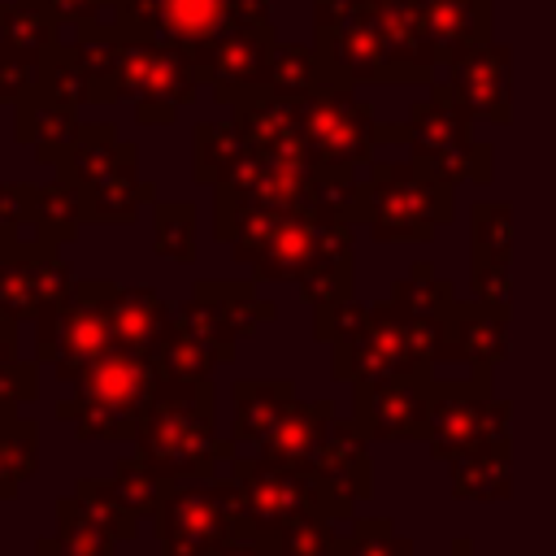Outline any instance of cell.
<instances>
[{
  "instance_id": "cell-55",
  "label": "cell",
  "mask_w": 556,
  "mask_h": 556,
  "mask_svg": "<svg viewBox=\"0 0 556 556\" xmlns=\"http://www.w3.org/2000/svg\"><path fill=\"white\" fill-rule=\"evenodd\" d=\"M17 326H22V321H9V317H0V369H13V365L22 361Z\"/></svg>"
},
{
  "instance_id": "cell-21",
  "label": "cell",
  "mask_w": 556,
  "mask_h": 556,
  "mask_svg": "<svg viewBox=\"0 0 556 556\" xmlns=\"http://www.w3.org/2000/svg\"><path fill=\"white\" fill-rule=\"evenodd\" d=\"M313 473H321L326 482L343 486L356 504L374 495V460H369V439L352 417H334V426L326 430L321 447L313 452V460L304 465Z\"/></svg>"
},
{
  "instance_id": "cell-9",
  "label": "cell",
  "mask_w": 556,
  "mask_h": 556,
  "mask_svg": "<svg viewBox=\"0 0 556 556\" xmlns=\"http://www.w3.org/2000/svg\"><path fill=\"white\" fill-rule=\"evenodd\" d=\"M426 447L447 465L469 452L508 447V400L491 395V374H473L469 382H434Z\"/></svg>"
},
{
  "instance_id": "cell-53",
  "label": "cell",
  "mask_w": 556,
  "mask_h": 556,
  "mask_svg": "<svg viewBox=\"0 0 556 556\" xmlns=\"http://www.w3.org/2000/svg\"><path fill=\"white\" fill-rule=\"evenodd\" d=\"M278 552V534H252V530H239L230 534L213 556H274Z\"/></svg>"
},
{
  "instance_id": "cell-33",
  "label": "cell",
  "mask_w": 556,
  "mask_h": 556,
  "mask_svg": "<svg viewBox=\"0 0 556 556\" xmlns=\"http://www.w3.org/2000/svg\"><path fill=\"white\" fill-rule=\"evenodd\" d=\"M56 30H61V22L43 0L0 4V43L22 52V56H30V61H43V52L61 39Z\"/></svg>"
},
{
  "instance_id": "cell-24",
  "label": "cell",
  "mask_w": 556,
  "mask_h": 556,
  "mask_svg": "<svg viewBox=\"0 0 556 556\" xmlns=\"http://www.w3.org/2000/svg\"><path fill=\"white\" fill-rule=\"evenodd\" d=\"M230 400H235L230 439H235L239 447H256V443L278 426V417L291 408L295 382H291V378H239V382L230 387Z\"/></svg>"
},
{
  "instance_id": "cell-43",
  "label": "cell",
  "mask_w": 556,
  "mask_h": 556,
  "mask_svg": "<svg viewBox=\"0 0 556 556\" xmlns=\"http://www.w3.org/2000/svg\"><path fill=\"white\" fill-rule=\"evenodd\" d=\"M74 500L117 539V543H126V539H135L139 534V517L117 500V491H113V482H104V478H78L74 486Z\"/></svg>"
},
{
  "instance_id": "cell-15",
  "label": "cell",
  "mask_w": 556,
  "mask_h": 556,
  "mask_svg": "<svg viewBox=\"0 0 556 556\" xmlns=\"http://www.w3.org/2000/svg\"><path fill=\"white\" fill-rule=\"evenodd\" d=\"M274 26H235L226 30L200 70L204 87L213 91L217 104H235L239 96L265 87L269 78V56H274Z\"/></svg>"
},
{
  "instance_id": "cell-22",
  "label": "cell",
  "mask_w": 556,
  "mask_h": 556,
  "mask_svg": "<svg viewBox=\"0 0 556 556\" xmlns=\"http://www.w3.org/2000/svg\"><path fill=\"white\" fill-rule=\"evenodd\" d=\"M330 426H334V400H326V395L321 400H300L295 395L291 408L278 417V426L252 452L274 460V465H308Z\"/></svg>"
},
{
  "instance_id": "cell-58",
  "label": "cell",
  "mask_w": 556,
  "mask_h": 556,
  "mask_svg": "<svg viewBox=\"0 0 556 556\" xmlns=\"http://www.w3.org/2000/svg\"><path fill=\"white\" fill-rule=\"evenodd\" d=\"M0 4H13V0H0Z\"/></svg>"
},
{
  "instance_id": "cell-59",
  "label": "cell",
  "mask_w": 556,
  "mask_h": 556,
  "mask_svg": "<svg viewBox=\"0 0 556 556\" xmlns=\"http://www.w3.org/2000/svg\"><path fill=\"white\" fill-rule=\"evenodd\" d=\"M0 56H4V43H0Z\"/></svg>"
},
{
  "instance_id": "cell-39",
  "label": "cell",
  "mask_w": 556,
  "mask_h": 556,
  "mask_svg": "<svg viewBox=\"0 0 556 556\" xmlns=\"http://www.w3.org/2000/svg\"><path fill=\"white\" fill-rule=\"evenodd\" d=\"M113 491H117V500L135 513V517H143V521H152L156 517V508H161V500H165V491L174 486V482H165L139 452H130V456H117V465H113Z\"/></svg>"
},
{
  "instance_id": "cell-4",
  "label": "cell",
  "mask_w": 556,
  "mask_h": 556,
  "mask_svg": "<svg viewBox=\"0 0 556 556\" xmlns=\"http://www.w3.org/2000/svg\"><path fill=\"white\" fill-rule=\"evenodd\" d=\"M230 473L239 482V530L252 534H278L300 517L352 521L356 513V500L343 486L304 465H274L256 452H239L230 460Z\"/></svg>"
},
{
  "instance_id": "cell-48",
  "label": "cell",
  "mask_w": 556,
  "mask_h": 556,
  "mask_svg": "<svg viewBox=\"0 0 556 556\" xmlns=\"http://www.w3.org/2000/svg\"><path fill=\"white\" fill-rule=\"evenodd\" d=\"M339 521L334 517H300L278 530V552L274 556H334L339 547Z\"/></svg>"
},
{
  "instance_id": "cell-35",
  "label": "cell",
  "mask_w": 556,
  "mask_h": 556,
  "mask_svg": "<svg viewBox=\"0 0 556 556\" xmlns=\"http://www.w3.org/2000/svg\"><path fill=\"white\" fill-rule=\"evenodd\" d=\"M513 491V460L508 447H486L452 460V495L456 500H508Z\"/></svg>"
},
{
  "instance_id": "cell-50",
  "label": "cell",
  "mask_w": 556,
  "mask_h": 556,
  "mask_svg": "<svg viewBox=\"0 0 556 556\" xmlns=\"http://www.w3.org/2000/svg\"><path fill=\"white\" fill-rule=\"evenodd\" d=\"M365 317H369V308H365V304H356V300H339V304L313 308V339L334 348V343L352 339V334L365 326Z\"/></svg>"
},
{
  "instance_id": "cell-36",
  "label": "cell",
  "mask_w": 556,
  "mask_h": 556,
  "mask_svg": "<svg viewBox=\"0 0 556 556\" xmlns=\"http://www.w3.org/2000/svg\"><path fill=\"white\" fill-rule=\"evenodd\" d=\"M195 230H200V217H195L191 200H156L152 204V248L161 261L195 265V252H200Z\"/></svg>"
},
{
  "instance_id": "cell-34",
  "label": "cell",
  "mask_w": 556,
  "mask_h": 556,
  "mask_svg": "<svg viewBox=\"0 0 556 556\" xmlns=\"http://www.w3.org/2000/svg\"><path fill=\"white\" fill-rule=\"evenodd\" d=\"M35 226L48 243H74L78 230L87 226V200H83V187L65 182V178H52V182H39L35 187Z\"/></svg>"
},
{
  "instance_id": "cell-49",
  "label": "cell",
  "mask_w": 556,
  "mask_h": 556,
  "mask_svg": "<svg viewBox=\"0 0 556 556\" xmlns=\"http://www.w3.org/2000/svg\"><path fill=\"white\" fill-rule=\"evenodd\" d=\"M0 317H9V321H35L39 317V295H35L26 265L4 261V256H0Z\"/></svg>"
},
{
  "instance_id": "cell-41",
  "label": "cell",
  "mask_w": 556,
  "mask_h": 556,
  "mask_svg": "<svg viewBox=\"0 0 556 556\" xmlns=\"http://www.w3.org/2000/svg\"><path fill=\"white\" fill-rule=\"evenodd\" d=\"M174 321H178L182 330H191L195 339L213 343V348L222 352V361H226V365L235 361L239 334H235V326H230V317H226V308H222L217 300H208V295L191 291L187 300H178V304H174Z\"/></svg>"
},
{
  "instance_id": "cell-47",
  "label": "cell",
  "mask_w": 556,
  "mask_h": 556,
  "mask_svg": "<svg viewBox=\"0 0 556 556\" xmlns=\"http://www.w3.org/2000/svg\"><path fill=\"white\" fill-rule=\"evenodd\" d=\"M513 256V208L504 200L473 204V261H508Z\"/></svg>"
},
{
  "instance_id": "cell-30",
  "label": "cell",
  "mask_w": 556,
  "mask_h": 556,
  "mask_svg": "<svg viewBox=\"0 0 556 556\" xmlns=\"http://www.w3.org/2000/svg\"><path fill=\"white\" fill-rule=\"evenodd\" d=\"M35 556H117V539L70 491L56 500V530L35 539Z\"/></svg>"
},
{
  "instance_id": "cell-54",
  "label": "cell",
  "mask_w": 556,
  "mask_h": 556,
  "mask_svg": "<svg viewBox=\"0 0 556 556\" xmlns=\"http://www.w3.org/2000/svg\"><path fill=\"white\" fill-rule=\"evenodd\" d=\"M43 4L56 13L61 26H87V22H96L100 9H104V0H43Z\"/></svg>"
},
{
  "instance_id": "cell-17",
  "label": "cell",
  "mask_w": 556,
  "mask_h": 556,
  "mask_svg": "<svg viewBox=\"0 0 556 556\" xmlns=\"http://www.w3.org/2000/svg\"><path fill=\"white\" fill-rule=\"evenodd\" d=\"M508 356V313L482 300H456L443 317V356L469 365L473 374H491Z\"/></svg>"
},
{
  "instance_id": "cell-5",
  "label": "cell",
  "mask_w": 556,
  "mask_h": 556,
  "mask_svg": "<svg viewBox=\"0 0 556 556\" xmlns=\"http://www.w3.org/2000/svg\"><path fill=\"white\" fill-rule=\"evenodd\" d=\"M452 187L417 169V161H369L361 226L378 243H426L434 226L452 222Z\"/></svg>"
},
{
  "instance_id": "cell-40",
  "label": "cell",
  "mask_w": 556,
  "mask_h": 556,
  "mask_svg": "<svg viewBox=\"0 0 556 556\" xmlns=\"http://www.w3.org/2000/svg\"><path fill=\"white\" fill-rule=\"evenodd\" d=\"M321 83H326V70H321L317 48H308V43H274L269 78H265L269 91L304 100V96H308L313 87H321Z\"/></svg>"
},
{
  "instance_id": "cell-11",
  "label": "cell",
  "mask_w": 556,
  "mask_h": 556,
  "mask_svg": "<svg viewBox=\"0 0 556 556\" xmlns=\"http://www.w3.org/2000/svg\"><path fill=\"white\" fill-rule=\"evenodd\" d=\"M195 65L174 52L161 39H126L122 48V91L135 104V117L143 126H169L178 109H187L200 96Z\"/></svg>"
},
{
  "instance_id": "cell-26",
  "label": "cell",
  "mask_w": 556,
  "mask_h": 556,
  "mask_svg": "<svg viewBox=\"0 0 556 556\" xmlns=\"http://www.w3.org/2000/svg\"><path fill=\"white\" fill-rule=\"evenodd\" d=\"M135 156H139L135 143L117 139V126H113V122H83L78 143H74V148L61 156V165H56V178H65V182H74V187H91L96 178L113 174L117 165H130Z\"/></svg>"
},
{
  "instance_id": "cell-8",
  "label": "cell",
  "mask_w": 556,
  "mask_h": 556,
  "mask_svg": "<svg viewBox=\"0 0 556 556\" xmlns=\"http://www.w3.org/2000/svg\"><path fill=\"white\" fill-rule=\"evenodd\" d=\"M313 48L334 83H391V52L374 0H313Z\"/></svg>"
},
{
  "instance_id": "cell-29",
  "label": "cell",
  "mask_w": 556,
  "mask_h": 556,
  "mask_svg": "<svg viewBox=\"0 0 556 556\" xmlns=\"http://www.w3.org/2000/svg\"><path fill=\"white\" fill-rule=\"evenodd\" d=\"M83 200H87V222L126 226V222L139 217V208L156 204V182L139 178V169L130 161V165H117L113 174L96 178L91 187H83Z\"/></svg>"
},
{
  "instance_id": "cell-31",
  "label": "cell",
  "mask_w": 556,
  "mask_h": 556,
  "mask_svg": "<svg viewBox=\"0 0 556 556\" xmlns=\"http://www.w3.org/2000/svg\"><path fill=\"white\" fill-rule=\"evenodd\" d=\"M152 361H156V369H161V382H174V387H208V382H213V369L226 365L213 343L195 339V334L182 330L178 321H174L169 334L156 343Z\"/></svg>"
},
{
  "instance_id": "cell-25",
  "label": "cell",
  "mask_w": 556,
  "mask_h": 556,
  "mask_svg": "<svg viewBox=\"0 0 556 556\" xmlns=\"http://www.w3.org/2000/svg\"><path fill=\"white\" fill-rule=\"evenodd\" d=\"M421 4H426V30L439 65L491 39V0H421Z\"/></svg>"
},
{
  "instance_id": "cell-42",
  "label": "cell",
  "mask_w": 556,
  "mask_h": 556,
  "mask_svg": "<svg viewBox=\"0 0 556 556\" xmlns=\"http://www.w3.org/2000/svg\"><path fill=\"white\" fill-rule=\"evenodd\" d=\"M391 300L404 308V313H417V317H447V308L456 304V291L447 278L434 274L430 261H417L408 269V278H400L391 287Z\"/></svg>"
},
{
  "instance_id": "cell-28",
  "label": "cell",
  "mask_w": 556,
  "mask_h": 556,
  "mask_svg": "<svg viewBox=\"0 0 556 556\" xmlns=\"http://www.w3.org/2000/svg\"><path fill=\"white\" fill-rule=\"evenodd\" d=\"M87 83H91V104H113V100H126L122 91V48L126 39L113 35L104 22H87V26H74V39H70Z\"/></svg>"
},
{
  "instance_id": "cell-18",
  "label": "cell",
  "mask_w": 556,
  "mask_h": 556,
  "mask_svg": "<svg viewBox=\"0 0 556 556\" xmlns=\"http://www.w3.org/2000/svg\"><path fill=\"white\" fill-rule=\"evenodd\" d=\"M387 52H391V83H430L434 78V48L426 30V4L421 0H374Z\"/></svg>"
},
{
  "instance_id": "cell-14",
  "label": "cell",
  "mask_w": 556,
  "mask_h": 556,
  "mask_svg": "<svg viewBox=\"0 0 556 556\" xmlns=\"http://www.w3.org/2000/svg\"><path fill=\"white\" fill-rule=\"evenodd\" d=\"M235 126L243 130V139L265 152L269 161L282 165H317L304 139V122H300V100L295 96H278L269 87H256L248 96H239L230 104Z\"/></svg>"
},
{
  "instance_id": "cell-56",
  "label": "cell",
  "mask_w": 556,
  "mask_h": 556,
  "mask_svg": "<svg viewBox=\"0 0 556 556\" xmlns=\"http://www.w3.org/2000/svg\"><path fill=\"white\" fill-rule=\"evenodd\" d=\"M17 408H22V404H17V400L4 391V382H0V421H13V417H17Z\"/></svg>"
},
{
  "instance_id": "cell-32",
  "label": "cell",
  "mask_w": 556,
  "mask_h": 556,
  "mask_svg": "<svg viewBox=\"0 0 556 556\" xmlns=\"http://www.w3.org/2000/svg\"><path fill=\"white\" fill-rule=\"evenodd\" d=\"M248 148L252 143L243 139V130L235 126V117L230 122H200L191 130V178L200 187H217Z\"/></svg>"
},
{
  "instance_id": "cell-51",
  "label": "cell",
  "mask_w": 556,
  "mask_h": 556,
  "mask_svg": "<svg viewBox=\"0 0 556 556\" xmlns=\"http://www.w3.org/2000/svg\"><path fill=\"white\" fill-rule=\"evenodd\" d=\"M473 300L508 313V261H473Z\"/></svg>"
},
{
  "instance_id": "cell-46",
  "label": "cell",
  "mask_w": 556,
  "mask_h": 556,
  "mask_svg": "<svg viewBox=\"0 0 556 556\" xmlns=\"http://www.w3.org/2000/svg\"><path fill=\"white\" fill-rule=\"evenodd\" d=\"M39 87L43 91H52V96H61V100H70V104H91V83H87V74H83V65H78V56H74V48L70 43H52L48 52H43V61H39Z\"/></svg>"
},
{
  "instance_id": "cell-57",
  "label": "cell",
  "mask_w": 556,
  "mask_h": 556,
  "mask_svg": "<svg viewBox=\"0 0 556 556\" xmlns=\"http://www.w3.org/2000/svg\"><path fill=\"white\" fill-rule=\"evenodd\" d=\"M447 556H478V552H473V543H469V539H456Z\"/></svg>"
},
{
  "instance_id": "cell-45",
  "label": "cell",
  "mask_w": 556,
  "mask_h": 556,
  "mask_svg": "<svg viewBox=\"0 0 556 556\" xmlns=\"http://www.w3.org/2000/svg\"><path fill=\"white\" fill-rule=\"evenodd\" d=\"M334 556H413V543L395 534L391 517H352Z\"/></svg>"
},
{
  "instance_id": "cell-16",
  "label": "cell",
  "mask_w": 556,
  "mask_h": 556,
  "mask_svg": "<svg viewBox=\"0 0 556 556\" xmlns=\"http://www.w3.org/2000/svg\"><path fill=\"white\" fill-rule=\"evenodd\" d=\"M447 83L456 87V96L473 109V117H486L495 126H504L513 117V56L504 43H473L469 52H460L456 61H447Z\"/></svg>"
},
{
  "instance_id": "cell-10",
  "label": "cell",
  "mask_w": 556,
  "mask_h": 556,
  "mask_svg": "<svg viewBox=\"0 0 556 556\" xmlns=\"http://www.w3.org/2000/svg\"><path fill=\"white\" fill-rule=\"evenodd\" d=\"M300 122L304 139L317 165L330 169H361L374 161L378 148V122L374 109L352 91V83L326 78L300 100Z\"/></svg>"
},
{
  "instance_id": "cell-13",
  "label": "cell",
  "mask_w": 556,
  "mask_h": 556,
  "mask_svg": "<svg viewBox=\"0 0 556 556\" xmlns=\"http://www.w3.org/2000/svg\"><path fill=\"white\" fill-rule=\"evenodd\" d=\"M434 374L430 378H374L352 382V421L365 430L369 443H408L430 430L434 404Z\"/></svg>"
},
{
  "instance_id": "cell-37",
  "label": "cell",
  "mask_w": 556,
  "mask_h": 556,
  "mask_svg": "<svg viewBox=\"0 0 556 556\" xmlns=\"http://www.w3.org/2000/svg\"><path fill=\"white\" fill-rule=\"evenodd\" d=\"M191 291L217 300V304L226 308V317H230V326H235L239 339L256 334V330H261L265 321H274V313H278V304L256 291V278H239V282H208V278H200Z\"/></svg>"
},
{
  "instance_id": "cell-52",
  "label": "cell",
  "mask_w": 556,
  "mask_h": 556,
  "mask_svg": "<svg viewBox=\"0 0 556 556\" xmlns=\"http://www.w3.org/2000/svg\"><path fill=\"white\" fill-rule=\"evenodd\" d=\"M35 222V182H0V226Z\"/></svg>"
},
{
  "instance_id": "cell-3",
  "label": "cell",
  "mask_w": 556,
  "mask_h": 556,
  "mask_svg": "<svg viewBox=\"0 0 556 556\" xmlns=\"http://www.w3.org/2000/svg\"><path fill=\"white\" fill-rule=\"evenodd\" d=\"M443 356V317L404 313L391 295L378 300L365 326L334 343V378L339 382H374V378H430Z\"/></svg>"
},
{
  "instance_id": "cell-23",
  "label": "cell",
  "mask_w": 556,
  "mask_h": 556,
  "mask_svg": "<svg viewBox=\"0 0 556 556\" xmlns=\"http://www.w3.org/2000/svg\"><path fill=\"white\" fill-rule=\"evenodd\" d=\"M317 239H321V217L308 213H287L274 235L261 243L256 261L248 265L256 282H300L304 269L317 256Z\"/></svg>"
},
{
  "instance_id": "cell-27",
  "label": "cell",
  "mask_w": 556,
  "mask_h": 556,
  "mask_svg": "<svg viewBox=\"0 0 556 556\" xmlns=\"http://www.w3.org/2000/svg\"><path fill=\"white\" fill-rule=\"evenodd\" d=\"M174 326V308L156 287H122L117 304H113V330H117V348L130 352H156V343L169 334Z\"/></svg>"
},
{
  "instance_id": "cell-12",
  "label": "cell",
  "mask_w": 556,
  "mask_h": 556,
  "mask_svg": "<svg viewBox=\"0 0 556 556\" xmlns=\"http://www.w3.org/2000/svg\"><path fill=\"white\" fill-rule=\"evenodd\" d=\"M117 295H122V282L78 278L74 295L56 308V361L48 365L56 382L70 387L87 365H96L104 352L117 348V330H113Z\"/></svg>"
},
{
  "instance_id": "cell-20",
  "label": "cell",
  "mask_w": 556,
  "mask_h": 556,
  "mask_svg": "<svg viewBox=\"0 0 556 556\" xmlns=\"http://www.w3.org/2000/svg\"><path fill=\"white\" fill-rule=\"evenodd\" d=\"M17 109V122H13V135H17V143H26V148H35V161H43V165H61V156L78 143V135H83V122H78V104H70V100H61V96H52V91H43V87H35L26 100H17L13 104Z\"/></svg>"
},
{
  "instance_id": "cell-7",
  "label": "cell",
  "mask_w": 556,
  "mask_h": 556,
  "mask_svg": "<svg viewBox=\"0 0 556 556\" xmlns=\"http://www.w3.org/2000/svg\"><path fill=\"white\" fill-rule=\"evenodd\" d=\"M161 556H213L230 534H239V482L204 478L174 482L152 517Z\"/></svg>"
},
{
  "instance_id": "cell-38",
  "label": "cell",
  "mask_w": 556,
  "mask_h": 556,
  "mask_svg": "<svg viewBox=\"0 0 556 556\" xmlns=\"http://www.w3.org/2000/svg\"><path fill=\"white\" fill-rule=\"evenodd\" d=\"M39 469V426L26 417L0 421V500H17L22 482Z\"/></svg>"
},
{
  "instance_id": "cell-1",
  "label": "cell",
  "mask_w": 556,
  "mask_h": 556,
  "mask_svg": "<svg viewBox=\"0 0 556 556\" xmlns=\"http://www.w3.org/2000/svg\"><path fill=\"white\" fill-rule=\"evenodd\" d=\"M235 439L217 434L213 417V382L208 387H174L161 382L139 434L135 452L165 478V482H204L217 478L222 465H230L239 452Z\"/></svg>"
},
{
  "instance_id": "cell-6",
  "label": "cell",
  "mask_w": 556,
  "mask_h": 556,
  "mask_svg": "<svg viewBox=\"0 0 556 556\" xmlns=\"http://www.w3.org/2000/svg\"><path fill=\"white\" fill-rule=\"evenodd\" d=\"M408 148L417 169L456 187L465 178L491 182V148L473 139V109L456 96L452 83H434L426 100L408 113Z\"/></svg>"
},
{
  "instance_id": "cell-44",
  "label": "cell",
  "mask_w": 556,
  "mask_h": 556,
  "mask_svg": "<svg viewBox=\"0 0 556 556\" xmlns=\"http://www.w3.org/2000/svg\"><path fill=\"white\" fill-rule=\"evenodd\" d=\"M22 265H26L30 282H35L39 313L61 308V304L74 295V287H78V274H74V265L61 256V248H56V243H43V248H39L30 261H22Z\"/></svg>"
},
{
  "instance_id": "cell-19",
  "label": "cell",
  "mask_w": 556,
  "mask_h": 556,
  "mask_svg": "<svg viewBox=\"0 0 556 556\" xmlns=\"http://www.w3.org/2000/svg\"><path fill=\"white\" fill-rule=\"evenodd\" d=\"M226 30H230V0H156V39L182 52L195 65V74L204 70L208 48Z\"/></svg>"
},
{
  "instance_id": "cell-2",
  "label": "cell",
  "mask_w": 556,
  "mask_h": 556,
  "mask_svg": "<svg viewBox=\"0 0 556 556\" xmlns=\"http://www.w3.org/2000/svg\"><path fill=\"white\" fill-rule=\"evenodd\" d=\"M156 391V361L148 352L113 348L70 382V395L56 404V417L74 426L83 443H135Z\"/></svg>"
}]
</instances>
